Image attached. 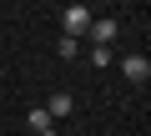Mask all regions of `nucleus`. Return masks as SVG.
Segmentation results:
<instances>
[{"label":"nucleus","instance_id":"obj_1","mask_svg":"<svg viewBox=\"0 0 151 136\" xmlns=\"http://www.w3.org/2000/svg\"><path fill=\"white\" fill-rule=\"evenodd\" d=\"M91 5H65V15H60V35H70V40H81L86 30H91Z\"/></svg>","mask_w":151,"mask_h":136},{"label":"nucleus","instance_id":"obj_2","mask_svg":"<svg viewBox=\"0 0 151 136\" xmlns=\"http://www.w3.org/2000/svg\"><path fill=\"white\" fill-rule=\"evenodd\" d=\"M121 71H126V81L146 86V76H151V60H146V55H121Z\"/></svg>","mask_w":151,"mask_h":136},{"label":"nucleus","instance_id":"obj_3","mask_svg":"<svg viewBox=\"0 0 151 136\" xmlns=\"http://www.w3.org/2000/svg\"><path fill=\"white\" fill-rule=\"evenodd\" d=\"M116 30H121V25H116V15H101V20H91V30H86V35H91L96 45H111V40H116Z\"/></svg>","mask_w":151,"mask_h":136},{"label":"nucleus","instance_id":"obj_4","mask_svg":"<svg viewBox=\"0 0 151 136\" xmlns=\"http://www.w3.org/2000/svg\"><path fill=\"white\" fill-rule=\"evenodd\" d=\"M70 111H76V101H70V96H65V91H55V96H50V101H45V116H50V121H65V116H70Z\"/></svg>","mask_w":151,"mask_h":136},{"label":"nucleus","instance_id":"obj_5","mask_svg":"<svg viewBox=\"0 0 151 136\" xmlns=\"http://www.w3.org/2000/svg\"><path fill=\"white\" fill-rule=\"evenodd\" d=\"M25 126H30V131H35V136H40V131H50V126H55V121H50V116H45V106H35V111H30V116H25Z\"/></svg>","mask_w":151,"mask_h":136},{"label":"nucleus","instance_id":"obj_6","mask_svg":"<svg viewBox=\"0 0 151 136\" xmlns=\"http://www.w3.org/2000/svg\"><path fill=\"white\" fill-rule=\"evenodd\" d=\"M55 50H60V60H76V55H81V40H70V35H60V40H55Z\"/></svg>","mask_w":151,"mask_h":136},{"label":"nucleus","instance_id":"obj_7","mask_svg":"<svg viewBox=\"0 0 151 136\" xmlns=\"http://www.w3.org/2000/svg\"><path fill=\"white\" fill-rule=\"evenodd\" d=\"M111 60H116V55H111V45H96V50H91V65H96V71H106Z\"/></svg>","mask_w":151,"mask_h":136},{"label":"nucleus","instance_id":"obj_8","mask_svg":"<svg viewBox=\"0 0 151 136\" xmlns=\"http://www.w3.org/2000/svg\"><path fill=\"white\" fill-rule=\"evenodd\" d=\"M40 136H60V131H55V126H50V131H40Z\"/></svg>","mask_w":151,"mask_h":136}]
</instances>
